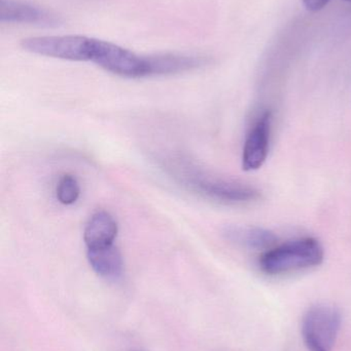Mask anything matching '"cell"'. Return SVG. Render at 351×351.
<instances>
[{"mask_svg":"<svg viewBox=\"0 0 351 351\" xmlns=\"http://www.w3.org/2000/svg\"><path fill=\"white\" fill-rule=\"evenodd\" d=\"M87 258L92 269L101 278L117 280L123 274V256L115 245L88 249Z\"/></svg>","mask_w":351,"mask_h":351,"instance_id":"obj_10","label":"cell"},{"mask_svg":"<svg viewBox=\"0 0 351 351\" xmlns=\"http://www.w3.org/2000/svg\"><path fill=\"white\" fill-rule=\"evenodd\" d=\"M346 1L351 2V0H346Z\"/></svg>","mask_w":351,"mask_h":351,"instance_id":"obj_14","label":"cell"},{"mask_svg":"<svg viewBox=\"0 0 351 351\" xmlns=\"http://www.w3.org/2000/svg\"><path fill=\"white\" fill-rule=\"evenodd\" d=\"M225 237L235 245L253 250H270L278 241V237L267 229L260 227L230 226Z\"/></svg>","mask_w":351,"mask_h":351,"instance_id":"obj_11","label":"cell"},{"mask_svg":"<svg viewBox=\"0 0 351 351\" xmlns=\"http://www.w3.org/2000/svg\"><path fill=\"white\" fill-rule=\"evenodd\" d=\"M329 2L330 0H303V4L309 12H319L323 10Z\"/></svg>","mask_w":351,"mask_h":351,"instance_id":"obj_13","label":"cell"},{"mask_svg":"<svg viewBox=\"0 0 351 351\" xmlns=\"http://www.w3.org/2000/svg\"><path fill=\"white\" fill-rule=\"evenodd\" d=\"M208 64V59L185 53L150 55V76L174 75L199 69Z\"/></svg>","mask_w":351,"mask_h":351,"instance_id":"obj_8","label":"cell"},{"mask_svg":"<svg viewBox=\"0 0 351 351\" xmlns=\"http://www.w3.org/2000/svg\"><path fill=\"white\" fill-rule=\"evenodd\" d=\"M117 235V224L105 210H98L89 219L84 230V241L88 249L113 245Z\"/></svg>","mask_w":351,"mask_h":351,"instance_id":"obj_9","label":"cell"},{"mask_svg":"<svg viewBox=\"0 0 351 351\" xmlns=\"http://www.w3.org/2000/svg\"><path fill=\"white\" fill-rule=\"evenodd\" d=\"M342 317L339 309L332 305L310 307L303 317V341L309 351H332L335 346Z\"/></svg>","mask_w":351,"mask_h":351,"instance_id":"obj_4","label":"cell"},{"mask_svg":"<svg viewBox=\"0 0 351 351\" xmlns=\"http://www.w3.org/2000/svg\"><path fill=\"white\" fill-rule=\"evenodd\" d=\"M167 168L188 189L216 202L241 204L256 202L261 197V193L256 188L216 177L187 158H173L169 160Z\"/></svg>","mask_w":351,"mask_h":351,"instance_id":"obj_1","label":"cell"},{"mask_svg":"<svg viewBox=\"0 0 351 351\" xmlns=\"http://www.w3.org/2000/svg\"><path fill=\"white\" fill-rule=\"evenodd\" d=\"M1 22L21 23L38 26H57L59 20L51 12L23 2L2 0L0 8Z\"/></svg>","mask_w":351,"mask_h":351,"instance_id":"obj_7","label":"cell"},{"mask_svg":"<svg viewBox=\"0 0 351 351\" xmlns=\"http://www.w3.org/2000/svg\"><path fill=\"white\" fill-rule=\"evenodd\" d=\"M93 38L82 35H58L24 39L21 43L25 51L35 55L68 60L89 61Z\"/></svg>","mask_w":351,"mask_h":351,"instance_id":"obj_5","label":"cell"},{"mask_svg":"<svg viewBox=\"0 0 351 351\" xmlns=\"http://www.w3.org/2000/svg\"><path fill=\"white\" fill-rule=\"evenodd\" d=\"M272 114L266 111L251 128L243 147L242 167L245 171L262 168L267 160L271 135Z\"/></svg>","mask_w":351,"mask_h":351,"instance_id":"obj_6","label":"cell"},{"mask_svg":"<svg viewBox=\"0 0 351 351\" xmlns=\"http://www.w3.org/2000/svg\"><path fill=\"white\" fill-rule=\"evenodd\" d=\"M89 61L122 77L150 76V55H138L130 49L101 39L93 38Z\"/></svg>","mask_w":351,"mask_h":351,"instance_id":"obj_3","label":"cell"},{"mask_svg":"<svg viewBox=\"0 0 351 351\" xmlns=\"http://www.w3.org/2000/svg\"><path fill=\"white\" fill-rule=\"evenodd\" d=\"M80 187L78 180L72 175H64L58 181L56 187L57 199L65 206L76 202L80 197Z\"/></svg>","mask_w":351,"mask_h":351,"instance_id":"obj_12","label":"cell"},{"mask_svg":"<svg viewBox=\"0 0 351 351\" xmlns=\"http://www.w3.org/2000/svg\"><path fill=\"white\" fill-rule=\"evenodd\" d=\"M325 251L317 239L303 237L268 250L260 258V267L269 276L317 267L323 263Z\"/></svg>","mask_w":351,"mask_h":351,"instance_id":"obj_2","label":"cell"}]
</instances>
